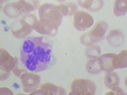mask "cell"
Listing matches in <instances>:
<instances>
[{
	"label": "cell",
	"mask_w": 127,
	"mask_h": 95,
	"mask_svg": "<svg viewBox=\"0 0 127 95\" xmlns=\"http://www.w3.org/2000/svg\"><path fill=\"white\" fill-rule=\"evenodd\" d=\"M52 53L51 46L41 37L29 38L22 45L21 61L30 72H41L50 67Z\"/></svg>",
	"instance_id": "1"
},
{
	"label": "cell",
	"mask_w": 127,
	"mask_h": 95,
	"mask_svg": "<svg viewBox=\"0 0 127 95\" xmlns=\"http://www.w3.org/2000/svg\"><path fill=\"white\" fill-rule=\"evenodd\" d=\"M40 20L48 22L58 28L62 21V15L57 6L45 4L39 8Z\"/></svg>",
	"instance_id": "2"
},
{
	"label": "cell",
	"mask_w": 127,
	"mask_h": 95,
	"mask_svg": "<svg viewBox=\"0 0 127 95\" xmlns=\"http://www.w3.org/2000/svg\"><path fill=\"white\" fill-rule=\"evenodd\" d=\"M95 86L93 82L87 79H78L72 82L69 95H90L95 93Z\"/></svg>",
	"instance_id": "3"
},
{
	"label": "cell",
	"mask_w": 127,
	"mask_h": 95,
	"mask_svg": "<svg viewBox=\"0 0 127 95\" xmlns=\"http://www.w3.org/2000/svg\"><path fill=\"white\" fill-rule=\"evenodd\" d=\"M94 24L92 17L86 12H77L74 18V26L79 30H85L90 27Z\"/></svg>",
	"instance_id": "4"
},
{
	"label": "cell",
	"mask_w": 127,
	"mask_h": 95,
	"mask_svg": "<svg viewBox=\"0 0 127 95\" xmlns=\"http://www.w3.org/2000/svg\"><path fill=\"white\" fill-rule=\"evenodd\" d=\"M32 28V26H31L24 19L20 22H17L13 24L12 27V34L17 38H24L31 32Z\"/></svg>",
	"instance_id": "5"
},
{
	"label": "cell",
	"mask_w": 127,
	"mask_h": 95,
	"mask_svg": "<svg viewBox=\"0 0 127 95\" xmlns=\"http://www.w3.org/2000/svg\"><path fill=\"white\" fill-rule=\"evenodd\" d=\"M17 59L3 49H1V67L5 72H10L15 68Z\"/></svg>",
	"instance_id": "6"
},
{
	"label": "cell",
	"mask_w": 127,
	"mask_h": 95,
	"mask_svg": "<svg viewBox=\"0 0 127 95\" xmlns=\"http://www.w3.org/2000/svg\"><path fill=\"white\" fill-rule=\"evenodd\" d=\"M65 92L62 88L57 87L52 84H45L40 89L31 95H65Z\"/></svg>",
	"instance_id": "7"
},
{
	"label": "cell",
	"mask_w": 127,
	"mask_h": 95,
	"mask_svg": "<svg viewBox=\"0 0 127 95\" xmlns=\"http://www.w3.org/2000/svg\"><path fill=\"white\" fill-rule=\"evenodd\" d=\"M107 29V24L105 22H98L89 34H87L93 43L99 40L105 34Z\"/></svg>",
	"instance_id": "8"
},
{
	"label": "cell",
	"mask_w": 127,
	"mask_h": 95,
	"mask_svg": "<svg viewBox=\"0 0 127 95\" xmlns=\"http://www.w3.org/2000/svg\"><path fill=\"white\" fill-rule=\"evenodd\" d=\"M32 28L39 33L48 34L50 36H54L57 30V28L55 27L54 25L41 20L35 22L34 24L32 25Z\"/></svg>",
	"instance_id": "9"
},
{
	"label": "cell",
	"mask_w": 127,
	"mask_h": 95,
	"mask_svg": "<svg viewBox=\"0 0 127 95\" xmlns=\"http://www.w3.org/2000/svg\"><path fill=\"white\" fill-rule=\"evenodd\" d=\"M21 81L24 89H32L38 85L39 77L32 73H24L21 76Z\"/></svg>",
	"instance_id": "10"
},
{
	"label": "cell",
	"mask_w": 127,
	"mask_h": 95,
	"mask_svg": "<svg viewBox=\"0 0 127 95\" xmlns=\"http://www.w3.org/2000/svg\"><path fill=\"white\" fill-rule=\"evenodd\" d=\"M4 13L10 17H19L24 11L22 6L17 3H11L7 4L4 8Z\"/></svg>",
	"instance_id": "11"
},
{
	"label": "cell",
	"mask_w": 127,
	"mask_h": 95,
	"mask_svg": "<svg viewBox=\"0 0 127 95\" xmlns=\"http://www.w3.org/2000/svg\"><path fill=\"white\" fill-rule=\"evenodd\" d=\"M113 69L127 67V50H123L118 55H114L112 60Z\"/></svg>",
	"instance_id": "12"
},
{
	"label": "cell",
	"mask_w": 127,
	"mask_h": 95,
	"mask_svg": "<svg viewBox=\"0 0 127 95\" xmlns=\"http://www.w3.org/2000/svg\"><path fill=\"white\" fill-rule=\"evenodd\" d=\"M107 39L111 46L115 47L121 46L124 41V38L122 33L117 30H112L109 34Z\"/></svg>",
	"instance_id": "13"
},
{
	"label": "cell",
	"mask_w": 127,
	"mask_h": 95,
	"mask_svg": "<svg viewBox=\"0 0 127 95\" xmlns=\"http://www.w3.org/2000/svg\"><path fill=\"white\" fill-rule=\"evenodd\" d=\"M114 55H115L114 54L112 53L105 54L98 58L102 71H111L113 70L112 60Z\"/></svg>",
	"instance_id": "14"
},
{
	"label": "cell",
	"mask_w": 127,
	"mask_h": 95,
	"mask_svg": "<svg viewBox=\"0 0 127 95\" xmlns=\"http://www.w3.org/2000/svg\"><path fill=\"white\" fill-rule=\"evenodd\" d=\"M119 78L117 74L114 72H108L106 73L104 78V82L107 88L109 89H113L118 87L119 84Z\"/></svg>",
	"instance_id": "15"
},
{
	"label": "cell",
	"mask_w": 127,
	"mask_h": 95,
	"mask_svg": "<svg viewBox=\"0 0 127 95\" xmlns=\"http://www.w3.org/2000/svg\"><path fill=\"white\" fill-rule=\"evenodd\" d=\"M79 4L85 8L90 10H98L103 5V1H79Z\"/></svg>",
	"instance_id": "16"
},
{
	"label": "cell",
	"mask_w": 127,
	"mask_h": 95,
	"mask_svg": "<svg viewBox=\"0 0 127 95\" xmlns=\"http://www.w3.org/2000/svg\"><path fill=\"white\" fill-rule=\"evenodd\" d=\"M127 12V1H116L114 5V14L116 16H121Z\"/></svg>",
	"instance_id": "17"
},
{
	"label": "cell",
	"mask_w": 127,
	"mask_h": 95,
	"mask_svg": "<svg viewBox=\"0 0 127 95\" xmlns=\"http://www.w3.org/2000/svg\"><path fill=\"white\" fill-rule=\"evenodd\" d=\"M87 69L88 72L93 74L98 73L102 71L98 59H97V58H94L88 62L87 65Z\"/></svg>",
	"instance_id": "18"
},
{
	"label": "cell",
	"mask_w": 127,
	"mask_h": 95,
	"mask_svg": "<svg viewBox=\"0 0 127 95\" xmlns=\"http://www.w3.org/2000/svg\"><path fill=\"white\" fill-rule=\"evenodd\" d=\"M88 56L92 58H97L100 55V48L98 46H92L87 50Z\"/></svg>",
	"instance_id": "19"
},
{
	"label": "cell",
	"mask_w": 127,
	"mask_h": 95,
	"mask_svg": "<svg viewBox=\"0 0 127 95\" xmlns=\"http://www.w3.org/2000/svg\"><path fill=\"white\" fill-rule=\"evenodd\" d=\"M19 4L22 6L24 10H26V11H31V10H34L35 8H34V6L33 5H32L29 3H28L27 1H19Z\"/></svg>",
	"instance_id": "20"
},
{
	"label": "cell",
	"mask_w": 127,
	"mask_h": 95,
	"mask_svg": "<svg viewBox=\"0 0 127 95\" xmlns=\"http://www.w3.org/2000/svg\"><path fill=\"white\" fill-rule=\"evenodd\" d=\"M111 89H112V91L107 93V95H125L124 92L120 88L116 87V88H114Z\"/></svg>",
	"instance_id": "21"
},
{
	"label": "cell",
	"mask_w": 127,
	"mask_h": 95,
	"mask_svg": "<svg viewBox=\"0 0 127 95\" xmlns=\"http://www.w3.org/2000/svg\"><path fill=\"white\" fill-rule=\"evenodd\" d=\"M68 6H69V7H67L68 10H69V13H68L69 15H72V13H74V12L76 11V6L74 4H73V3H70V4L68 5Z\"/></svg>",
	"instance_id": "22"
},
{
	"label": "cell",
	"mask_w": 127,
	"mask_h": 95,
	"mask_svg": "<svg viewBox=\"0 0 127 95\" xmlns=\"http://www.w3.org/2000/svg\"><path fill=\"white\" fill-rule=\"evenodd\" d=\"M1 95H13L12 92L6 88H1Z\"/></svg>",
	"instance_id": "23"
}]
</instances>
